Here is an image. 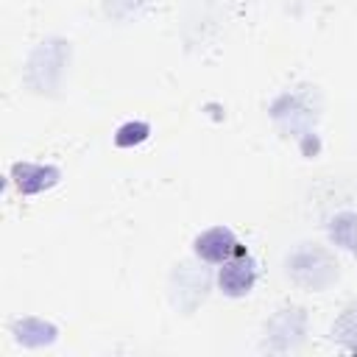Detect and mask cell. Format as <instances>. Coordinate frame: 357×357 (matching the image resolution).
<instances>
[{"label": "cell", "instance_id": "1", "mask_svg": "<svg viewBox=\"0 0 357 357\" xmlns=\"http://www.w3.org/2000/svg\"><path fill=\"white\" fill-rule=\"evenodd\" d=\"M284 273L307 290H326L337 279V259L324 245H298L284 259Z\"/></svg>", "mask_w": 357, "mask_h": 357}, {"label": "cell", "instance_id": "2", "mask_svg": "<svg viewBox=\"0 0 357 357\" xmlns=\"http://www.w3.org/2000/svg\"><path fill=\"white\" fill-rule=\"evenodd\" d=\"M257 276H259L257 262H254V257L248 254V248H243L240 254L229 257V259L223 262V268L218 271V287H220V293L229 296V298H243V296H248V293L254 290Z\"/></svg>", "mask_w": 357, "mask_h": 357}, {"label": "cell", "instance_id": "3", "mask_svg": "<svg viewBox=\"0 0 357 357\" xmlns=\"http://www.w3.org/2000/svg\"><path fill=\"white\" fill-rule=\"evenodd\" d=\"M243 248L245 245H240V240L234 237V231L226 229V226H212V229L201 231L195 237V243H192L195 257L204 259V262H209V265H223L229 257L240 254Z\"/></svg>", "mask_w": 357, "mask_h": 357}, {"label": "cell", "instance_id": "4", "mask_svg": "<svg viewBox=\"0 0 357 357\" xmlns=\"http://www.w3.org/2000/svg\"><path fill=\"white\" fill-rule=\"evenodd\" d=\"M11 178L17 184L20 192L25 195H36L47 187H53L59 181V170L50 165H31V162H17L11 170Z\"/></svg>", "mask_w": 357, "mask_h": 357}, {"label": "cell", "instance_id": "5", "mask_svg": "<svg viewBox=\"0 0 357 357\" xmlns=\"http://www.w3.org/2000/svg\"><path fill=\"white\" fill-rule=\"evenodd\" d=\"M329 237L346 251H357V212H340L329 220Z\"/></svg>", "mask_w": 357, "mask_h": 357}, {"label": "cell", "instance_id": "6", "mask_svg": "<svg viewBox=\"0 0 357 357\" xmlns=\"http://www.w3.org/2000/svg\"><path fill=\"white\" fill-rule=\"evenodd\" d=\"M148 134H151V128H148L145 123H126V126L117 128L114 142H117L120 148H128V145H137V142L148 139Z\"/></svg>", "mask_w": 357, "mask_h": 357}]
</instances>
